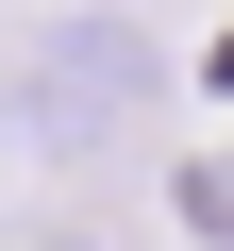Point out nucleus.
Here are the masks:
<instances>
[{
	"mask_svg": "<svg viewBox=\"0 0 234 251\" xmlns=\"http://www.w3.org/2000/svg\"><path fill=\"white\" fill-rule=\"evenodd\" d=\"M167 117V50L134 17H17L0 34V134L34 168H117Z\"/></svg>",
	"mask_w": 234,
	"mask_h": 251,
	"instance_id": "nucleus-1",
	"label": "nucleus"
},
{
	"mask_svg": "<svg viewBox=\"0 0 234 251\" xmlns=\"http://www.w3.org/2000/svg\"><path fill=\"white\" fill-rule=\"evenodd\" d=\"M184 218H201V234H234V151H201V168H184Z\"/></svg>",
	"mask_w": 234,
	"mask_h": 251,
	"instance_id": "nucleus-2",
	"label": "nucleus"
}]
</instances>
